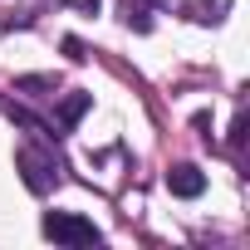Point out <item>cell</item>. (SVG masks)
<instances>
[{
    "mask_svg": "<svg viewBox=\"0 0 250 250\" xmlns=\"http://www.w3.org/2000/svg\"><path fill=\"white\" fill-rule=\"evenodd\" d=\"M15 167H20V182H25L35 196H44V191H54V187L64 182V162L54 157L49 138L20 143V147H15Z\"/></svg>",
    "mask_w": 250,
    "mask_h": 250,
    "instance_id": "1",
    "label": "cell"
},
{
    "mask_svg": "<svg viewBox=\"0 0 250 250\" xmlns=\"http://www.w3.org/2000/svg\"><path fill=\"white\" fill-rule=\"evenodd\" d=\"M40 230H44L49 240H59V245H98V240H103V230H98L93 221L74 216V211H49Z\"/></svg>",
    "mask_w": 250,
    "mask_h": 250,
    "instance_id": "2",
    "label": "cell"
},
{
    "mask_svg": "<svg viewBox=\"0 0 250 250\" xmlns=\"http://www.w3.org/2000/svg\"><path fill=\"white\" fill-rule=\"evenodd\" d=\"M167 191H172V196H201V191H206V172L191 167V162H177V167L167 172Z\"/></svg>",
    "mask_w": 250,
    "mask_h": 250,
    "instance_id": "3",
    "label": "cell"
},
{
    "mask_svg": "<svg viewBox=\"0 0 250 250\" xmlns=\"http://www.w3.org/2000/svg\"><path fill=\"white\" fill-rule=\"evenodd\" d=\"M88 103H93V93H79V88L59 98V118H54V138H64V133H74V123H79V118L88 113Z\"/></svg>",
    "mask_w": 250,
    "mask_h": 250,
    "instance_id": "4",
    "label": "cell"
},
{
    "mask_svg": "<svg viewBox=\"0 0 250 250\" xmlns=\"http://www.w3.org/2000/svg\"><path fill=\"white\" fill-rule=\"evenodd\" d=\"M157 5H162V0H118V20L128 25V30H138V35H147Z\"/></svg>",
    "mask_w": 250,
    "mask_h": 250,
    "instance_id": "5",
    "label": "cell"
},
{
    "mask_svg": "<svg viewBox=\"0 0 250 250\" xmlns=\"http://www.w3.org/2000/svg\"><path fill=\"white\" fill-rule=\"evenodd\" d=\"M226 10H230V0H191L187 5V15L196 25H216V20H226Z\"/></svg>",
    "mask_w": 250,
    "mask_h": 250,
    "instance_id": "6",
    "label": "cell"
},
{
    "mask_svg": "<svg viewBox=\"0 0 250 250\" xmlns=\"http://www.w3.org/2000/svg\"><path fill=\"white\" fill-rule=\"evenodd\" d=\"M15 88H20V93H40V88H44V93H54V88H59V79H54V74H30V79H20Z\"/></svg>",
    "mask_w": 250,
    "mask_h": 250,
    "instance_id": "7",
    "label": "cell"
},
{
    "mask_svg": "<svg viewBox=\"0 0 250 250\" xmlns=\"http://www.w3.org/2000/svg\"><path fill=\"white\" fill-rule=\"evenodd\" d=\"M240 143H245V113H235V123H230V152L240 157Z\"/></svg>",
    "mask_w": 250,
    "mask_h": 250,
    "instance_id": "8",
    "label": "cell"
},
{
    "mask_svg": "<svg viewBox=\"0 0 250 250\" xmlns=\"http://www.w3.org/2000/svg\"><path fill=\"white\" fill-rule=\"evenodd\" d=\"M64 54H69V59H74V64H83V59H88V54H83V44H79V40H64Z\"/></svg>",
    "mask_w": 250,
    "mask_h": 250,
    "instance_id": "9",
    "label": "cell"
},
{
    "mask_svg": "<svg viewBox=\"0 0 250 250\" xmlns=\"http://www.w3.org/2000/svg\"><path fill=\"white\" fill-rule=\"evenodd\" d=\"M69 5H74L79 15H98V0H69Z\"/></svg>",
    "mask_w": 250,
    "mask_h": 250,
    "instance_id": "10",
    "label": "cell"
}]
</instances>
